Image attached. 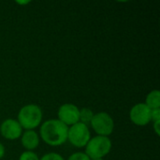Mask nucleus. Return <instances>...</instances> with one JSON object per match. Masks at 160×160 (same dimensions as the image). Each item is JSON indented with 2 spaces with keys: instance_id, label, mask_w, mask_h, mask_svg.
Returning <instances> with one entry per match:
<instances>
[{
  "instance_id": "12",
  "label": "nucleus",
  "mask_w": 160,
  "mask_h": 160,
  "mask_svg": "<svg viewBox=\"0 0 160 160\" xmlns=\"http://www.w3.org/2000/svg\"><path fill=\"white\" fill-rule=\"evenodd\" d=\"M19 160H39V158L33 151H24L21 154Z\"/></svg>"
},
{
  "instance_id": "16",
  "label": "nucleus",
  "mask_w": 160,
  "mask_h": 160,
  "mask_svg": "<svg viewBox=\"0 0 160 160\" xmlns=\"http://www.w3.org/2000/svg\"><path fill=\"white\" fill-rule=\"evenodd\" d=\"M153 128H154V131L156 132V134L158 136L160 135V120L159 121H156L153 122Z\"/></svg>"
},
{
  "instance_id": "1",
  "label": "nucleus",
  "mask_w": 160,
  "mask_h": 160,
  "mask_svg": "<svg viewBox=\"0 0 160 160\" xmlns=\"http://www.w3.org/2000/svg\"><path fill=\"white\" fill-rule=\"evenodd\" d=\"M68 127L58 119H50L40 125L39 138L48 145L56 147L68 141Z\"/></svg>"
},
{
  "instance_id": "2",
  "label": "nucleus",
  "mask_w": 160,
  "mask_h": 160,
  "mask_svg": "<svg viewBox=\"0 0 160 160\" xmlns=\"http://www.w3.org/2000/svg\"><path fill=\"white\" fill-rule=\"evenodd\" d=\"M42 117L43 113L39 106L37 104H27L19 111L17 121L22 129L34 130L40 126Z\"/></svg>"
},
{
  "instance_id": "11",
  "label": "nucleus",
  "mask_w": 160,
  "mask_h": 160,
  "mask_svg": "<svg viewBox=\"0 0 160 160\" xmlns=\"http://www.w3.org/2000/svg\"><path fill=\"white\" fill-rule=\"evenodd\" d=\"M94 114H95L94 112L91 109H89V108H82V109H81L80 110V115H79L80 122L87 126L88 124L91 123Z\"/></svg>"
},
{
  "instance_id": "10",
  "label": "nucleus",
  "mask_w": 160,
  "mask_h": 160,
  "mask_svg": "<svg viewBox=\"0 0 160 160\" xmlns=\"http://www.w3.org/2000/svg\"><path fill=\"white\" fill-rule=\"evenodd\" d=\"M145 105L150 110L160 109V93L158 90H153L151 91L146 98H145Z\"/></svg>"
},
{
  "instance_id": "19",
  "label": "nucleus",
  "mask_w": 160,
  "mask_h": 160,
  "mask_svg": "<svg viewBox=\"0 0 160 160\" xmlns=\"http://www.w3.org/2000/svg\"><path fill=\"white\" fill-rule=\"evenodd\" d=\"M91 160H104L103 158H98V159H91Z\"/></svg>"
},
{
  "instance_id": "3",
  "label": "nucleus",
  "mask_w": 160,
  "mask_h": 160,
  "mask_svg": "<svg viewBox=\"0 0 160 160\" xmlns=\"http://www.w3.org/2000/svg\"><path fill=\"white\" fill-rule=\"evenodd\" d=\"M112 144L109 137L95 136L90 139L85 146V154L90 159L103 158L112 150Z\"/></svg>"
},
{
  "instance_id": "8",
  "label": "nucleus",
  "mask_w": 160,
  "mask_h": 160,
  "mask_svg": "<svg viewBox=\"0 0 160 160\" xmlns=\"http://www.w3.org/2000/svg\"><path fill=\"white\" fill-rule=\"evenodd\" d=\"M0 134L6 140L14 141L21 138L22 128L16 119L8 118L4 120L0 126Z\"/></svg>"
},
{
  "instance_id": "14",
  "label": "nucleus",
  "mask_w": 160,
  "mask_h": 160,
  "mask_svg": "<svg viewBox=\"0 0 160 160\" xmlns=\"http://www.w3.org/2000/svg\"><path fill=\"white\" fill-rule=\"evenodd\" d=\"M39 160H65L64 158L57 153H48L45 154Z\"/></svg>"
},
{
  "instance_id": "9",
  "label": "nucleus",
  "mask_w": 160,
  "mask_h": 160,
  "mask_svg": "<svg viewBox=\"0 0 160 160\" xmlns=\"http://www.w3.org/2000/svg\"><path fill=\"white\" fill-rule=\"evenodd\" d=\"M40 138L35 130H25L21 136V142L26 151H33L39 145Z\"/></svg>"
},
{
  "instance_id": "17",
  "label": "nucleus",
  "mask_w": 160,
  "mask_h": 160,
  "mask_svg": "<svg viewBox=\"0 0 160 160\" xmlns=\"http://www.w3.org/2000/svg\"><path fill=\"white\" fill-rule=\"evenodd\" d=\"M5 156V146L3 145V143L0 142V159H2Z\"/></svg>"
},
{
  "instance_id": "15",
  "label": "nucleus",
  "mask_w": 160,
  "mask_h": 160,
  "mask_svg": "<svg viewBox=\"0 0 160 160\" xmlns=\"http://www.w3.org/2000/svg\"><path fill=\"white\" fill-rule=\"evenodd\" d=\"M160 120V109L151 110V121L156 122Z\"/></svg>"
},
{
  "instance_id": "5",
  "label": "nucleus",
  "mask_w": 160,
  "mask_h": 160,
  "mask_svg": "<svg viewBox=\"0 0 160 160\" xmlns=\"http://www.w3.org/2000/svg\"><path fill=\"white\" fill-rule=\"evenodd\" d=\"M91 139V132L89 128L79 122L68 128V141L77 148H83L86 146Z\"/></svg>"
},
{
  "instance_id": "13",
  "label": "nucleus",
  "mask_w": 160,
  "mask_h": 160,
  "mask_svg": "<svg viewBox=\"0 0 160 160\" xmlns=\"http://www.w3.org/2000/svg\"><path fill=\"white\" fill-rule=\"evenodd\" d=\"M68 160H91L88 156L84 153V152H77V153H73L72 155H70L68 157Z\"/></svg>"
},
{
  "instance_id": "18",
  "label": "nucleus",
  "mask_w": 160,
  "mask_h": 160,
  "mask_svg": "<svg viewBox=\"0 0 160 160\" xmlns=\"http://www.w3.org/2000/svg\"><path fill=\"white\" fill-rule=\"evenodd\" d=\"M31 1H29V0H27V1H16V4H18V5H27Z\"/></svg>"
},
{
  "instance_id": "6",
  "label": "nucleus",
  "mask_w": 160,
  "mask_h": 160,
  "mask_svg": "<svg viewBox=\"0 0 160 160\" xmlns=\"http://www.w3.org/2000/svg\"><path fill=\"white\" fill-rule=\"evenodd\" d=\"M80 109L72 103H65L61 105L57 112L58 120L67 127H71L80 122Z\"/></svg>"
},
{
  "instance_id": "4",
  "label": "nucleus",
  "mask_w": 160,
  "mask_h": 160,
  "mask_svg": "<svg viewBox=\"0 0 160 160\" xmlns=\"http://www.w3.org/2000/svg\"><path fill=\"white\" fill-rule=\"evenodd\" d=\"M90 125L98 136L109 137L114 130V121L112 117L105 112L95 113Z\"/></svg>"
},
{
  "instance_id": "7",
  "label": "nucleus",
  "mask_w": 160,
  "mask_h": 160,
  "mask_svg": "<svg viewBox=\"0 0 160 160\" xmlns=\"http://www.w3.org/2000/svg\"><path fill=\"white\" fill-rule=\"evenodd\" d=\"M129 118L136 126H146L151 122V110L145 105V103H138L130 109Z\"/></svg>"
}]
</instances>
